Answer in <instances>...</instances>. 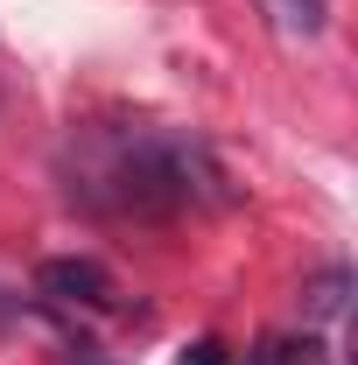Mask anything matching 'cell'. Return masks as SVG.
Returning <instances> with one entry per match:
<instances>
[{
	"label": "cell",
	"instance_id": "obj_5",
	"mask_svg": "<svg viewBox=\"0 0 358 365\" xmlns=\"http://www.w3.org/2000/svg\"><path fill=\"white\" fill-rule=\"evenodd\" d=\"M253 365H288V351H281V344H260V351H253Z\"/></svg>",
	"mask_w": 358,
	"mask_h": 365
},
{
	"label": "cell",
	"instance_id": "obj_4",
	"mask_svg": "<svg viewBox=\"0 0 358 365\" xmlns=\"http://www.w3.org/2000/svg\"><path fill=\"white\" fill-rule=\"evenodd\" d=\"M183 365H225V344L218 337H197V344L183 351Z\"/></svg>",
	"mask_w": 358,
	"mask_h": 365
},
{
	"label": "cell",
	"instance_id": "obj_3",
	"mask_svg": "<svg viewBox=\"0 0 358 365\" xmlns=\"http://www.w3.org/2000/svg\"><path fill=\"white\" fill-rule=\"evenodd\" d=\"M260 7H267L274 29H281V36H295V43L323 36V21H330V0H260Z\"/></svg>",
	"mask_w": 358,
	"mask_h": 365
},
{
	"label": "cell",
	"instance_id": "obj_1",
	"mask_svg": "<svg viewBox=\"0 0 358 365\" xmlns=\"http://www.w3.org/2000/svg\"><path fill=\"white\" fill-rule=\"evenodd\" d=\"M36 288H43L49 302H78V309H113L120 302V281L85 260V253H63V260H43L36 267Z\"/></svg>",
	"mask_w": 358,
	"mask_h": 365
},
{
	"label": "cell",
	"instance_id": "obj_2",
	"mask_svg": "<svg viewBox=\"0 0 358 365\" xmlns=\"http://www.w3.org/2000/svg\"><path fill=\"white\" fill-rule=\"evenodd\" d=\"M344 302H352V267H323L316 281H302V317L310 323L344 317Z\"/></svg>",
	"mask_w": 358,
	"mask_h": 365
},
{
	"label": "cell",
	"instance_id": "obj_6",
	"mask_svg": "<svg viewBox=\"0 0 358 365\" xmlns=\"http://www.w3.org/2000/svg\"><path fill=\"white\" fill-rule=\"evenodd\" d=\"M78 365H91V359H78Z\"/></svg>",
	"mask_w": 358,
	"mask_h": 365
}]
</instances>
